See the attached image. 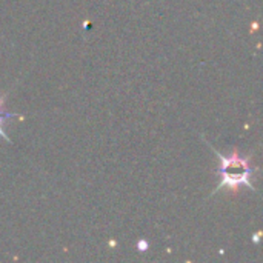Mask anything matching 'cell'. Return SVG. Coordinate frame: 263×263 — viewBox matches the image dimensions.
Segmentation results:
<instances>
[{
    "mask_svg": "<svg viewBox=\"0 0 263 263\" xmlns=\"http://www.w3.org/2000/svg\"><path fill=\"white\" fill-rule=\"evenodd\" d=\"M6 96H0V114H8L6 111H3V103H5Z\"/></svg>",
    "mask_w": 263,
    "mask_h": 263,
    "instance_id": "277c9868",
    "label": "cell"
},
{
    "mask_svg": "<svg viewBox=\"0 0 263 263\" xmlns=\"http://www.w3.org/2000/svg\"><path fill=\"white\" fill-rule=\"evenodd\" d=\"M260 236H262V233L259 231V233H257V234H256V236L253 237V240H254V243H257V242H259V237H260Z\"/></svg>",
    "mask_w": 263,
    "mask_h": 263,
    "instance_id": "5b68a950",
    "label": "cell"
},
{
    "mask_svg": "<svg viewBox=\"0 0 263 263\" xmlns=\"http://www.w3.org/2000/svg\"><path fill=\"white\" fill-rule=\"evenodd\" d=\"M17 114H12V112H8V114H0V136L8 142V143H11V139H9V136L6 134V131L3 129V122L6 120V119H11V117H15Z\"/></svg>",
    "mask_w": 263,
    "mask_h": 263,
    "instance_id": "7a4b0ae2",
    "label": "cell"
},
{
    "mask_svg": "<svg viewBox=\"0 0 263 263\" xmlns=\"http://www.w3.org/2000/svg\"><path fill=\"white\" fill-rule=\"evenodd\" d=\"M208 146L213 149V153L220 160V165L217 170V174L220 177V183L211 193V196H214L216 193H219L225 188L236 190L240 185H245L251 191H257L254 183H253V176L256 173V168L251 166V157L250 156H242L239 151H233L231 154L225 156V154L219 153L217 149H214L213 145L208 143Z\"/></svg>",
    "mask_w": 263,
    "mask_h": 263,
    "instance_id": "6da1fadb",
    "label": "cell"
},
{
    "mask_svg": "<svg viewBox=\"0 0 263 263\" xmlns=\"http://www.w3.org/2000/svg\"><path fill=\"white\" fill-rule=\"evenodd\" d=\"M137 248H139L142 253H146V251H148V248H149V245H148V242H146V240H140V242L137 243Z\"/></svg>",
    "mask_w": 263,
    "mask_h": 263,
    "instance_id": "3957f363",
    "label": "cell"
}]
</instances>
